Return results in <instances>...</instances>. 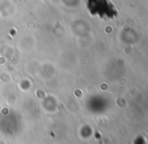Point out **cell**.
<instances>
[{
    "label": "cell",
    "instance_id": "6da1fadb",
    "mask_svg": "<svg viewBox=\"0 0 148 144\" xmlns=\"http://www.w3.org/2000/svg\"><path fill=\"white\" fill-rule=\"evenodd\" d=\"M87 8L92 15L101 17H114L117 15L118 10L110 0H88Z\"/></svg>",
    "mask_w": 148,
    "mask_h": 144
}]
</instances>
